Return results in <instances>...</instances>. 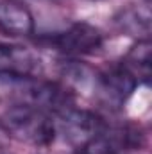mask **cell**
Segmentation results:
<instances>
[{"label":"cell","instance_id":"1","mask_svg":"<svg viewBox=\"0 0 152 154\" xmlns=\"http://www.w3.org/2000/svg\"><path fill=\"white\" fill-rule=\"evenodd\" d=\"M0 127L9 138L34 147L47 149L57 140L54 115L25 102L9 106L0 116Z\"/></svg>","mask_w":152,"mask_h":154},{"label":"cell","instance_id":"2","mask_svg":"<svg viewBox=\"0 0 152 154\" xmlns=\"http://www.w3.org/2000/svg\"><path fill=\"white\" fill-rule=\"evenodd\" d=\"M143 145V133L138 127H108L104 125L90 140H86L75 154H127Z\"/></svg>","mask_w":152,"mask_h":154},{"label":"cell","instance_id":"3","mask_svg":"<svg viewBox=\"0 0 152 154\" xmlns=\"http://www.w3.org/2000/svg\"><path fill=\"white\" fill-rule=\"evenodd\" d=\"M45 41L65 56H88L100 50L104 36L97 27L86 22H79L70 25L63 32L47 36Z\"/></svg>","mask_w":152,"mask_h":154},{"label":"cell","instance_id":"4","mask_svg":"<svg viewBox=\"0 0 152 154\" xmlns=\"http://www.w3.org/2000/svg\"><path fill=\"white\" fill-rule=\"evenodd\" d=\"M97 90L100 93V97L106 100V104L109 106H123V102L132 95V91L136 90L138 82L136 79L131 75L122 65L111 66L104 72H100L97 79Z\"/></svg>","mask_w":152,"mask_h":154},{"label":"cell","instance_id":"5","mask_svg":"<svg viewBox=\"0 0 152 154\" xmlns=\"http://www.w3.org/2000/svg\"><path fill=\"white\" fill-rule=\"evenodd\" d=\"M39 61L36 56L20 45L0 43V79L20 81L34 77Z\"/></svg>","mask_w":152,"mask_h":154},{"label":"cell","instance_id":"6","mask_svg":"<svg viewBox=\"0 0 152 154\" xmlns=\"http://www.w3.org/2000/svg\"><path fill=\"white\" fill-rule=\"evenodd\" d=\"M0 32L11 38H27L34 34V18L31 11L18 2H0Z\"/></svg>","mask_w":152,"mask_h":154},{"label":"cell","instance_id":"7","mask_svg":"<svg viewBox=\"0 0 152 154\" xmlns=\"http://www.w3.org/2000/svg\"><path fill=\"white\" fill-rule=\"evenodd\" d=\"M150 63H152V43L150 38L138 39L131 50L122 59V66L136 79L138 84H149L150 82Z\"/></svg>","mask_w":152,"mask_h":154},{"label":"cell","instance_id":"8","mask_svg":"<svg viewBox=\"0 0 152 154\" xmlns=\"http://www.w3.org/2000/svg\"><path fill=\"white\" fill-rule=\"evenodd\" d=\"M116 23L122 31L131 36H138V39H145L150 34V13L149 7H129L120 13Z\"/></svg>","mask_w":152,"mask_h":154}]
</instances>
